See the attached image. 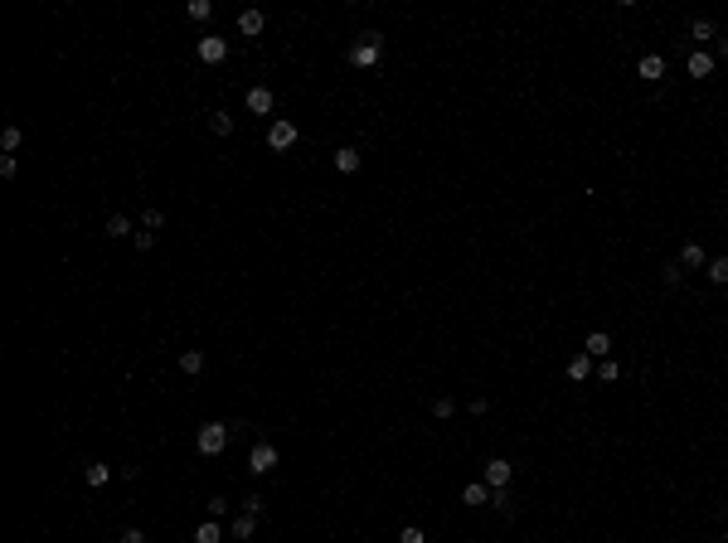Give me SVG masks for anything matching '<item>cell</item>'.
Instances as JSON below:
<instances>
[{
  "mask_svg": "<svg viewBox=\"0 0 728 543\" xmlns=\"http://www.w3.org/2000/svg\"><path fill=\"white\" fill-rule=\"evenodd\" d=\"M379 58H384V34H379V29H364L359 44L350 49V63H354V68H374Z\"/></svg>",
  "mask_w": 728,
  "mask_h": 543,
  "instance_id": "1",
  "label": "cell"
},
{
  "mask_svg": "<svg viewBox=\"0 0 728 543\" xmlns=\"http://www.w3.org/2000/svg\"><path fill=\"white\" fill-rule=\"evenodd\" d=\"M228 436H233V427H223V422H204L199 436H194V446H199V456H223Z\"/></svg>",
  "mask_w": 728,
  "mask_h": 543,
  "instance_id": "2",
  "label": "cell"
},
{
  "mask_svg": "<svg viewBox=\"0 0 728 543\" xmlns=\"http://www.w3.org/2000/svg\"><path fill=\"white\" fill-rule=\"evenodd\" d=\"M277 461H282V451H277L272 441H258V446L248 451V471H253V475H272Z\"/></svg>",
  "mask_w": 728,
  "mask_h": 543,
  "instance_id": "3",
  "label": "cell"
},
{
  "mask_svg": "<svg viewBox=\"0 0 728 543\" xmlns=\"http://www.w3.org/2000/svg\"><path fill=\"white\" fill-rule=\"evenodd\" d=\"M194 54H199V63H223V58H228V39H223V34H204V39L194 44Z\"/></svg>",
  "mask_w": 728,
  "mask_h": 543,
  "instance_id": "4",
  "label": "cell"
},
{
  "mask_svg": "<svg viewBox=\"0 0 728 543\" xmlns=\"http://www.w3.org/2000/svg\"><path fill=\"white\" fill-rule=\"evenodd\" d=\"M510 475H515V466L505 461V456H490V461H485V485L490 490H510Z\"/></svg>",
  "mask_w": 728,
  "mask_h": 543,
  "instance_id": "5",
  "label": "cell"
},
{
  "mask_svg": "<svg viewBox=\"0 0 728 543\" xmlns=\"http://www.w3.org/2000/svg\"><path fill=\"white\" fill-rule=\"evenodd\" d=\"M268 146H272V151L297 146V122H272V127H268Z\"/></svg>",
  "mask_w": 728,
  "mask_h": 543,
  "instance_id": "6",
  "label": "cell"
},
{
  "mask_svg": "<svg viewBox=\"0 0 728 543\" xmlns=\"http://www.w3.org/2000/svg\"><path fill=\"white\" fill-rule=\"evenodd\" d=\"M272 107H277L272 87H263V82H258V87H248V112H253V117H268Z\"/></svg>",
  "mask_w": 728,
  "mask_h": 543,
  "instance_id": "7",
  "label": "cell"
},
{
  "mask_svg": "<svg viewBox=\"0 0 728 543\" xmlns=\"http://www.w3.org/2000/svg\"><path fill=\"white\" fill-rule=\"evenodd\" d=\"M636 78L660 82V78H665V58H660V54H641V58H636Z\"/></svg>",
  "mask_w": 728,
  "mask_h": 543,
  "instance_id": "8",
  "label": "cell"
},
{
  "mask_svg": "<svg viewBox=\"0 0 728 543\" xmlns=\"http://www.w3.org/2000/svg\"><path fill=\"white\" fill-rule=\"evenodd\" d=\"M263 25H268V15H263L258 5H248V10L238 15V34H248V39H253V34H263Z\"/></svg>",
  "mask_w": 728,
  "mask_h": 543,
  "instance_id": "9",
  "label": "cell"
},
{
  "mask_svg": "<svg viewBox=\"0 0 728 543\" xmlns=\"http://www.w3.org/2000/svg\"><path fill=\"white\" fill-rule=\"evenodd\" d=\"M564 374H568V379H573V383H588V379H593V354H573V359H568V369H564Z\"/></svg>",
  "mask_w": 728,
  "mask_h": 543,
  "instance_id": "10",
  "label": "cell"
},
{
  "mask_svg": "<svg viewBox=\"0 0 728 543\" xmlns=\"http://www.w3.org/2000/svg\"><path fill=\"white\" fill-rule=\"evenodd\" d=\"M583 354H593V359H612V335H607V330H593L588 345H583Z\"/></svg>",
  "mask_w": 728,
  "mask_h": 543,
  "instance_id": "11",
  "label": "cell"
},
{
  "mask_svg": "<svg viewBox=\"0 0 728 543\" xmlns=\"http://www.w3.org/2000/svg\"><path fill=\"white\" fill-rule=\"evenodd\" d=\"M83 480H88L93 490H102V485L112 480V466H107V461H88V471H83Z\"/></svg>",
  "mask_w": 728,
  "mask_h": 543,
  "instance_id": "12",
  "label": "cell"
},
{
  "mask_svg": "<svg viewBox=\"0 0 728 543\" xmlns=\"http://www.w3.org/2000/svg\"><path fill=\"white\" fill-rule=\"evenodd\" d=\"M461 505H471V510H481V505H490V485H485V480H476V485H466V490H461Z\"/></svg>",
  "mask_w": 728,
  "mask_h": 543,
  "instance_id": "13",
  "label": "cell"
},
{
  "mask_svg": "<svg viewBox=\"0 0 728 543\" xmlns=\"http://www.w3.org/2000/svg\"><path fill=\"white\" fill-rule=\"evenodd\" d=\"M680 267H690V272H695V267H709L704 247H700V243H685V247H680Z\"/></svg>",
  "mask_w": 728,
  "mask_h": 543,
  "instance_id": "14",
  "label": "cell"
},
{
  "mask_svg": "<svg viewBox=\"0 0 728 543\" xmlns=\"http://www.w3.org/2000/svg\"><path fill=\"white\" fill-rule=\"evenodd\" d=\"M335 170H340V175H354V170H359V151H354V146H340V151H335Z\"/></svg>",
  "mask_w": 728,
  "mask_h": 543,
  "instance_id": "15",
  "label": "cell"
},
{
  "mask_svg": "<svg viewBox=\"0 0 728 543\" xmlns=\"http://www.w3.org/2000/svg\"><path fill=\"white\" fill-rule=\"evenodd\" d=\"M194 543H223V524H218V519H204V524L194 529Z\"/></svg>",
  "mask_w": 728,
  "mask_h": 543,
  "instance_id": "16",
  "label": "cell"
},
{
  "mask_svg": "<svg viewBox=\"0 0 728 543\" xmlns=\"http://www.w3.org/2000/svg\"><path fill=\"white\" fill-rule=\"evenodd\" d=\"M709 73H714V58L695 49V54H690V78H709Z\"/></svg>",
  "mask_w": 728,
  "mask_h": 543,
  "instance_id": "17",
  "label": "cell"
},
{
  "mask_svg": "<svg viewBox=\"0 0 728 543\" xmlns=\"http://www.w3.org/2000/svg\"><path fill=\"white\" fill-rule=\"evenodd\" d=\"M704 272H709L714 286H728V257H709V267H704Z\"/></svg>",
  "mask_w": 728,
  "mask_h": 543,
  "instance_id": "18",
  "label": "cell"
},
{
  "mask_svg": "<svg viewBox=\"0 0 728 543\" xmlns=\"http://www.w3.org/2000/svg\"><path fill=\"white\" fill-rule=\"evenodd\" d=\"M209 131H214V136H233V117H228V112H209Z\"/></svg>",
  "mask_w": 728,
  "mask_h": 543,
  "instance_id": "19",
  "label": "cell"
},
{
  "mask_svg": "<svg viewBox=\"0 0 728 543\" xmlns=\"http://www.w3.org/2000/svg\"><path fill=\"white\" fill-rule=\"evenodd\" d=\"M258 534V515H238L233 519V539H253Z\"/></svg>",
  "mask_w": 728,
  "mask_h": 543,
  "instance_id": "20",
  "label": "cell"
},
{
  "mask_svg": "<svg viewBox=\"0 0 728 543\" xmlns=\"http://www.w3.org/2000/svg\"><path fill=\"white\" fill-rule=\"evenodd\" d=\"M185 15H189V20H199V25H204V20L214 15V0H189V5H185Z\"/></svg>",
  "mask_w": 728,
  "mask_h": 543,
  "instance_id": "21",
  "label": "cell"
},
{
  "mask_svg": "<svg viewBox=\"0 0 728 543\" xmlns=\"http://www.w3.org/2000/svg\"><path fill=\"white\" fill-rule=\"evenodd\" d=\"M690 39H700V44L704 39H719V25H714V20H695V25H690Z\"/></svg>",
  "mask_w": 728,
  "mask_h": 543,
  "instance_id": "22",
  "label": "cell"
},
{
  "mask_svg": "<svg viewBox=\"0 0 728 543\" xmlns=\"http://www.w3.org/2000/svg\"><path fill=\"white\" fill-rule=\"evenodd\" d=\"M597 379H602V383H617L621 379V364H617V359H597Z\"/></svg>",
  "mask_w": 728,
  "mask_h": 543,
  "instance_id": "23",
  "label": "cell"
},
{
  "mask_svg": "<svg viewBox=\"0 0 728 543\" xmlns=\"http://www.w3.org/2000/svg\"><path fill=\"white\" fill-rule=\"evenodd\" d=\"M127 233H132V218H127V214H112L107 218V238H127Z\"/></svg>",
  "mask_w": 728,
  "mask_h": 543,
  "instance_id": "24",
  "label": "cell"
},
{
  "mask_svg": "<svg viewBox=\"0 0 728 543\" xmlns=\"http://www.w3.org/2000/svg\"><path fill=\"white\" fill-rule=\"evenodd\" d=\"M0 151H5V156L20 151V127H5V131H0Z\"/></svg>",
  "mask_w": 728,
  "mask_h": 543,
  "instance_id": "25",
  "label": "cell"
},
{
  "mask_svg": "<svg viewBox=\"0 0 728 543\" xmlns=\"http://www.w3.org/2000/svg\"><path fill=\"white\" fill-rule=\"evenodd\" d=\"M180 369H185V374H199V369H204V354H199V350H185V354H180Z\"/></svg>",
  "mask_w": 728,
  "mask_h": 543,
  "instance_id": "26",
  "label": "cell"
},
{
  "mask_svg": "<svg viewBox=\"0 0 728 543\" xmlns=\"http://www.w3.org/2000/svg\"><path fill=\"white\" fill-rule=\"evenodd\" d=\"M660 276H665V286H680V281H685V267H680V262H665Z\"/></svg>",
  "mask_w": 728,
  "mask_h": 543,
  "instance_id": "27",
  "label": "cell"
},
{
  "mask_svg": "<svg viewBox=\"0 0 728 543\" xmlns=\"http://www.w3.org/2000/svg\"><path fill=\"white\" fill-rule=\"evenodd\" d=\"M132 243H136V252H151V247H156V233L141 228V233H132Z\"/></svg>",
  "mask_w": 728,
  "mask_h": 543,
  "instance_id": "28",
  "label": "cell"
},
{
  "mask_svg": "<svg viewBox=\"0 0 728 543\" xmlns=\"http://www.w3.org/2000/svg\"><path fill=\"white\" fill-rule=\"evenodd\" d=\"M490 505H495L500 515H510V510H515V505H510V490H490Z\"/></svg>",
  "mask_w": 728,
  "mask_h": 543,
  "instance_id": "29",
  "label": "cell"
},
{
  "mask_svg": "<svg viewBox=\"0 0 728 543\" xmlns=\"http://www.w3.org/2000/svg\"><path fill=\"white\" fill-rule=\"evenodd\" d=\"M161 223H165V214H161V209H146V214H141V228H151V233H156Z\"/></svg>",
  "mask_w": 728,
  "mask_h": 543,
  "instance_id": "30",
  "label": "cell"
},
{
  "mask_svg": "<svg viewBox=\"0 0 728 543\" xmlns=\"http://www.w3.org/2000/svg\"><path fill=\"white\" fill-rule=\"evenodd\" d=\"M399 543H428V534H423V529H418V524H408L403 534H399Z\"/></svg>",
  "mask_w": 728,
  "mask_h": 543,
  "instance_id": "31",
  "label": "cell"
},
{
  "mask_svg": "<svg viewBox=\"0 0 728 543\" xmlns=\"http://www.w3.org/2000/svg\"><path fill=\"white\" fill-rule=\"evenodd\" d=\"M15 170H20L15 156H0V180H15Z\"/></svg>",
  "mask_w": 728,
  "mask_h": 543,
  "instance_id": "32",
  "label": "cell"
},
{
  "mask_svg": "<svg viewBox=\"0 0 728 543\" xmlns=\"http://www.w3.org/2000/svg\"><path fill=\"white\" fill-rule=\"evenodd\" d=\"M243 515H263V495H243Z\"/></svg>",
  "mask_w": 728,
  "mask_h": 543,
  "instance_id": "33",
  "label": "cell"
},
{
  "mask_svg": "<svg viewBox=\"0 0 728 543\" xmlns=\"http://www.w3.org/2000/svg\"><path fill=\"white\" fill-rule=\"evenodd\" d=\"M432 412H437V417H452V412H457V403H452V398H437V403H432Z\"/></svg>",
  "mask_w": 728,
  "mask_h": 543,
  "instance_id": "34",
  "label": "cell"
},
{
  "mask_svg": "<svg viewBox=\"0 0 728 543\" xmlns=\"http://www.w3.org/2000/svg\"><path fill=\"white\" fill-rule=\"evenodd\" d=\"M223 510H228V505H223V495H214V500H209V519H223Z\"/></svg>",
  "mask_w": 728,
  "mask_h": 543,
  "instance_id": "35",
  "label": "cell"
},
{
  "mask_svg": "<svg viewBox=\"0 0 728 543\" xmlns=\"http://www.w3.org/2000/svg\"><path fill=\"white\" fill-rule=\"evenodd\" d=\"M117 543H146V534H141V529H122V539H117Z\"/></svg>",
  "mask_w": 728,
  "mask_h": 543,
  "instance_id": "36",
  "label": "cell"
},
{
  "mask_svg": "<svg viewBox=\"0 0 728 543\" xmlns=\"http://www.w3.org/2000/svg\"><path fill=\"white\" fill-rule=\"evenodd\" d=\"M724 519H728V505H724Z\"/></svg>",
  "mask_w": 728,
  "mask_h": 543,
  "instance_id": "37",
  "label": "cell"
}]
</instances>
